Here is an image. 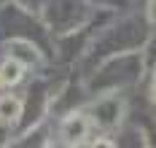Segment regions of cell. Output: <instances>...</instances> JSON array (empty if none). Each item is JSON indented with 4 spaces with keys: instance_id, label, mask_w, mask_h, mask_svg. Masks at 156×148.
<instances>
[{
    "instance_id": "cell-1",
    "label": "cell",
    "mask_w": 156,
    "mask_h": 148,
    "mask_svg": "<svg viewBox=\"0 0 156 148\" xmlns=\"http://www.w3.org/2000/svg\"><path fill=\"white\" fill-rule=\"evenodd\" d=\"M89 132V118L83 113H73L62 121V137L67 143H81Z\"/></svg>"
},
{
    "instance_id": "cell-5",
    "label": "cell",
    "mask_w": 156,
    "mask_h": 148,
    "mask_svg": "<svg viewBox=\"0 0 156 148\" xmlns=\"http://www.w3.org/2000/svg\"><path fill=\"white\" fill-rule=\"evenodd\" d=\"M151 100L156 102V83H154V92H151Z\"/></svg>"
},
{
    "instance_id": "cell-6",
    "label": "cell",
    "mask_w": 156,
    "mask_h": 148,
    "mask_svg": "<svg viewBox=\"0 0 156 148\" xmlns=\"http://www.w3.org/2000/svg\"><path fill=\"white\" fill-rule=\"evenodd\" d=\"M154 81H156V70H154Z\"/></svg>"
},
{
    "instance_id": "cell-2",
    "label": "cell",
    "mask_w": 156,
    "mask_h": 148,
    "mask_svg": "<svg viewBox=\"0 0 156 148\" xmlns=\"http://www.w3.org/2000/svg\"><path fill=\"white\" fill-rule=\"evenodd\" d=\"M22 108H24L22 97H16V94H3V97H0V121H3V124H16L19 116H22Z\"/></svg>"
},
{
    "instance_id": "cell-3",
    "label": "cell",
    "mask_w": 156,
    "mask_h": 148,
    "mask_svg": "<svg viewBox=\"0 0 156 148\" xmlns=\"http://www.w3.org/2000/svg\"><path fill=\"white\" fill-rule=\"evenodd\" d=\"M22 76H24V65L11 57V59H5L3 65H0V83H5V86H14V83L22 81Z\"/></svg>"
},
{
    "instance_id": "cell-4",
    "label": "cell",
    "mask_w": 156,
    "mask_h": 148,
    "mask_svg": "<svg viewBox=\"0 0 156 148\" xmlns=\"http://www.w3.org/2000/svg\"><path fill=\"white\" fill-rule=\"evenodd\" d=\"M148 19L151 24H156V0H148Z\"/></svg>"
}]
</instances>
